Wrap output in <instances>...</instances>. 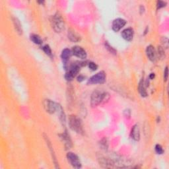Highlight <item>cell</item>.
I'll use <instances>...</instances> for the list:
<instances>
[{"label":"cell","mask_w":169,"mask_h":169,"mask_svg":"<svg viewBox=\"0 0 169 169\" xmlns=\"http://www.w3.org/2000/svg\"><path fill=\"white\" fill-rule=\"evenodd\" d=\"M106 96H108V95L105 92H103L99 90H96L92 92L91 97V105L92 107L98 106L102 102L106 99Z\"/></svg>","instance_id":"cell-1"},{"label":"cell","mask_w":169,"mask_h":169,"mask_svg":"<svg viewBox=\"0 0 169 169\" xmlns=\"http://www.w3.org/2000/svg\"><path fill=\"white\" fill-rule=\"evenodd\" d=\"M69 125H70V128L75 132L78 133H82L83 132L81 120L77 116L71 115L70 116V118H69Z\"/></svg>","instance_id":"cell-2"},{"label":"cell","mask_w":169,"mask_h":169,"mask_svg":"<svg viewBox=\"0 0 169 169\" xmlns=\"http://www.w3.org/2000/svg\"><path fill=\"white\" fill-rule=\"evenodd\" d=\"M52 26L56 33H61L64 29V20L60 15L56 13L52 18Z\"/></svg>","instance_id":"cell-3"},{"label":"cell","mask_w":169,"mask_h":169,"mask_svg":"<svg viewBox=\"0 0 169 169\" xmlns=\"http://www.w3.org/2000/svg\"><path fill=\"white\" fill-rule=\"evenodd\" d=\"M81 67V63H75L72 64L70 70L67 72L66 74L65 75V78L67 81H71L76 75L78 74V73L80 71V68Z\"/></svg>","instance_id":"cell-4"},{"label":"cell","mask_w":169,"mask_h":169,"mask_svg":"<svg viewBox=\"0 0 169 169\" xmlns=\"http://www.w3.org/2000/svg\"><path fill=\"white\" fill-rule=\"evenodd\" d=\"M106 81V74L104 71H100L93 75L88 81L89 84H102Z\"/></svg>","instance_id":"cell-5"},{"label":"cell","mask_w":169,"mask_h":169,"mask_svg":"<svg viewBox=\"0 0 169 169\" xmlns=\"http://www.w3.org/2000/svg\"><path fill=\"white\" fill-rule=\"evenodd\" d=\"M67 158L69 163L72 167L75 168H79L81 167V161L77 155L74 153L70 152L67 154Z\"/></svg>","instance_id":"cell-6"},{"label":"cell","mask_w":169,"mask_h":169,"mask_svg":"<svg viewBox=\"0 0 169 169\" xmlns=\"http://www.w3.org/2000/svg\"><path fill=\"white\" fill-rule=\"evenodd\" d=\"M58 106H59V105L52 101L51 100L48 99L44 101V107L45 108L46 111L50 114H54L57 112Z\"/></svg>","instance_id":"cell-7"},{"label":"cell","mask_w":169,"mask_h":169,"mask_svg":"<svg viewBox=\"0 0 169 169\" xmlns=\"http://www.w3.org/2000/svg\"><path fill=\"white\" fill-rule=\"evenodd\" d=\"M72 53L76 57L81 59H85L87 58V52L83 48L80 46H75L72 49Z\"/></svg>","instance_id":"cell-8"},{"label":"cell","mask_w":169,"mask_h":169,"mask_svg":"<svg viewBox=\"0 0 169 169\" xmlns=\"http://www.w3.org/2000/svg\"><path fill=\"white\" fill-rule=\"evenodd\" d=\"M126 21L123 19H116L114 20L112 23V30L115 32H118V31L122 29V28L126 25Z\"/></svg>","instance_id":"cell-9"},{"label":"cell","mask_w":169,"mask_h":169,"mask_svg":"<svg viewBox=\"0 0 169 169\" xmlns=\"http://www.w3.org/2000/svg\"><path fill=\"white\" fill-rule=\"evenodd\" d=\"M133 30L132 28H127L122 32V36L124 39L127 41H132L133 38Z\"/></svg>","instance_id":"cell-10"},{"label":"cell","mask_w":169,"mask_h":169,"mask_svg":"<svg viewBox=\"0 0 169 169\" xmlns=\"http://www.w3.org/2000/svg\"><path fill=\"white\" fill-rule=\"evenodd\" d=\"M60 137L62 139V141H63L65 148H66L67 149H70V148L72 147V142H71V140L70 139V136H69V135L67 134V132H65L64 133L61 134Z\"/></svg>","instance_id":"cell-11"},{"label":"cell","mask_w":169,"mask_h":169,"mask_svg":"<svg viewBox=\"0 0 169 169\" xmlns=\"http://www.w3.org/2000/svg\"><path fill=\"white\" fill-rule=\"evenodd\" d=\"M146 54L147 58H149V60L151 61H155V60H156V51H155L153 46L150 45L147 47Z\"/></svg>","instance_id":"cell-12"},{"label":"cell","mask_w":169,"mask_h":169,"mask_svg":"<svg viewBox=\"0 0 169 169\" xmlns=\"http://www.w3.org/2000/svg\"><path fill=\"white\" fill-rule=\"evenodd\" d=\"M68 39L74 42H77L81 40V37L75 32L74 30L70 29L68 31Z\"/></svg>","instance_id":"cell-13"},{"label":"cell","mask_w":169,"mask_h":169,"mask_svg":"<svg viewBox=\"0 0 169 169\" xmlns=\"http://www.w3.org/2000/svg\"><path fill=\"white\" fill-rule=\"evenodd\" d=\"M71 55V52L70 50L67 49V48H65V49L63 50V51H62L61 58L64 64H67V62L68 61L69 59H70Z\"/></svg>","instance_id":"cell-14"},{"label":"cell","mask_w":169,"mask_h":169,"mask_svg":"<svg viewBox=\"0 0 169 169\" xmlns=\"http://www.w3.org/2000/svg\"><path fill=\"white\" fill-rule=\"evenodd\" d=\"M131 136L132 139L135 141H139L140 138V132L139 126L137 125H135L132 130V133H131Z\"/></svg>","instance_id":"cell-15"},{"label":"cell","mask_w":169,"mask_h":169,"mask_svg":"<svg viewBox=\"0 0 169 169\" xmlns=\"http://www.w3.org/2000/svg\"><path fill=\"white\" fill-rule=\"evenodd\" d=\"M13 25H14L15 29L17 31V33H18L19 35H21L22 33H23V30H22V27H21V25H20V21L17 18L13 17Z\"/></svg>","instance_id":"cell-16"},{"label":"cell","mask_w":169,"mask_h":169,"mask_svg":"<svg viewBox=\"0 0 169 169\" xmlns=\"http://www.w3.org/2000/svg\"><path fill=\"white\" fill-rule=\"evenodd\" d=\"M138 89H139V92L140 93V95H141V96H143V97H146V96H147V93L146 90V87H145L143 79H141V81L139 82Z\"/></svg>","instance_id":"cell-17"},{"label":"cell","mask_w":169,"mask_h":169,"mask_svg":"<svg viewBox=\"0 0 169 169\" xmlns=\"http://www.w3.org/2000/svg\"><path fill=\"white\" fill-rule=\"evenodd\" d=\"M30 40L36 44H42V39H41V38L39 35H37V34H31Z\"/></svg>","instance_id":"cell-18"},{"label":"cell","mask_w":169,"mask_h":169,"mask_svg":"<svg viewBox=\"0 0 169 169\" xmlns=\"http://www.w3.org/2000/svg\"><path fill=\"white\" fill-rule=\"evenodd\" d=\"M155 151H156V153H157V154L161 155V154H163V152H164L163 147H162V146H161V145H159V144L156 145V146H155Z\"/></svg>","instance_id":"cell-19"},{"label":"cell","mask_w":169,"mask_h":169,"mask_svg":"<svg viewBox=\"0 0 169 169\" xmlns=\"http://www.w3.org/2000/svg\"><path fill=\"white\" fill-rule=\"evenodd\" d=\"M43 50L44 52L46 53V54L48 55V56H51L52 55V50L51 48L48 45H45L43 47Z\"/></svg>","instance_id":"cell-20"},{"label":"cell","mask_w":169,"mask_h":169,"mask_svg":"<svg viewBox=\"0 0 169 169\" xmlns=\"http://www.w3.org/2000/svg\"><path fill=\"white\" fill-rule=\"evenodd\" d=\"M89 67L92 71H95L98 69V65H96L94 62H89Z\"/></svg>","instance_id":"cell-21"},{"label":"cell","mask_w":169,"mask_h":169,"mask_svg":"<svg viewBox=\"0 0 169 169\" xmlns=\"http://www.w3.org/2000/svg\"><path fill=\"white\" fill-rule=\"evenodd\" d=\"M166 5H167V3L166 2H162V1H158L157 2V9L163 8H164V7L166 6Z\"/></svg>","instance_id":"cell-22"},{"label":"cell","mask_w":169,"mask_h":169,"mask_svg":"<svg viewBox=\"0 0 169 169\" xmlns=\"http://www.w3.org/2000/svg\"><path fill=\"white\" fill-rule=\"evenodd\" d=\"M105 45H106V48H107V49H108V50H109V51L110 52H111V53H114V54H115V53H116V51H115V50L114 49V48H112V47H110V46L109 45V44H108V43L105 44Z\"/></svg>","instance_id":"cell-23"},{"label":"cell","mask_w":169,"mask_h":169,"mask_svg":"<svg viewBox=\"0 0 169 169\" xmlns=\"http://www.w3.org/2000/svg\"><path fill=\"white\" fill-rule=\"evenodd\" d=\"M167 79H168V67H167L165 68V70L164 72V79L165 81H167Z\"/></svg>","instance_id":"cell-24"},{"label":"cell","mask_w":169,"mask_h":169,"mask_svg":"<svg viewBox=\"0 0 169 169\" xmlns=\"http://www.w3.org/2000/svg\"><path fill=\"white\" fill-rule=\"evenodd\" d=\"M84 77L83 76H82V75H79V76L77 77V81H83V79H84Z\"/></svg>","instance_id":"cell-25"},{"label":"cell","mask_w":169,"mask_h":169,"mask_svg":"<svg viewBox=\"0 0 169 169\" xmlns=\"http://www.w3.org/2000/svg\"><path fill=\"white\" fill-rule=\"evenodd\" d=\"M155 77V74H151L150 75H149V78L151 79H153Z\"/></svg>","instance_id":"cell-26"}]
</instances>
